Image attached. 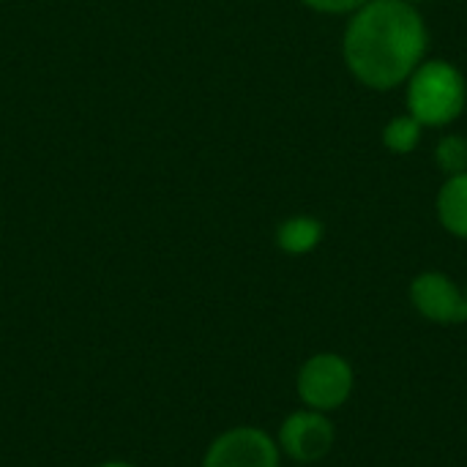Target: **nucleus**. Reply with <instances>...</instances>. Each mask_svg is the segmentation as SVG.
Here are the masks:
<instances>
[{"instance_id":"obj_1","label":"nucleus","mask_w":467,"mask_h":467,"mask_svg":"<svg viewBox=\"0 0 467 467\" xmlns=\"http://www.w3.org/2000/svg\"><path fill=\"white\" fill-rule=\"evenodd\" d=\"M430 47L421 11L408 0H369L353 11L342 55L353 77L372 90H394L416 71Z\"/></svg>"},{"instance_id":"obj_2","label":"nucleus","mask_w":467,"mask_h":467,"mask_svg":"<svg viewBox=\"0 0 467 467\" xmlns=\"http://www.w3.org/2000/svg\"><path fill=\"white\" fill-rule=\"evenodd\" d=\"M467 101L465 74L449 60H421L408 77V112L421 126L454 123Z\"/></svg>"},{"instance_id":"obj_3","label":"nucleus","mask_w":467,"mask_h":467,"mask_svg":"<svg viewBox=\"0 0 467 467\" xmlns=\"http://www.w3.org/2000/svg\"><path fill=\"white\" fill-rule=\"evenodd\" d=\"M353 389V369L345 358L334 353H320L309 358L298 372V394L309 410H337L345 405Z\"/></svg>"},{"instance_id":"obj_4","label":"nucleus","mask_w":467,"mask_h":467,"mask_svg":"<svg viewBox=\"0 0 467 467\" xmlns=\"http://www.w3.org/2000/svg\"><path fill=\"white\" fill-rule=\"evenodd\" d=\"M202 467H279V446L254 427H235L219 435Z\"/></svg>"},{"instance_id":"obj_5","label":"nucleus","mask_w":467,"mask_h":467,"mask_svg":"<svg viewBox=\"0 0 467 467\" xmlns=\"http://www.w3.org/2000/svg\"><path fill=\"white\" fill-rule=\"evenodd\" d=\"M410 301L432 323L467 320V296L441 271L419 274L410 285Z\"/></svg>"},{"instance_id":"obj_6","label":"nucleus","mask_w":467,"mask_h":467,"mask_svg":"<svg viewBox=\"0 0 467 467\" xmlns=\"http://www.w3.org/2000/svg\"><path fill=\"white\" fill-rule=\"evenodd\" d=\"M279 446L298 462H315L334 446V427L320 410L293 413L279 430Z\"/></svg>"},{"instance_id":"obj_7","label":"nucleus","mask_w":467,"mask_h":467,"mask_svg":"<svg viewBox=\"0 0 467 467\" xmlns=\"http://www.w3.org/2000/svg\"><path fill=\"white\" fill-rule=\"evenodd\" d=\"M438 219L451 235L467 238V172L443 181L438 192Z\"/></svg>"},{"instance_id":"obj_8","label":"nucleus","mask_w":467,"mask_h":467,"mask_svg":"<svg viewBox=\"0 0 467 467\" xmlns=\"http://www.w3.org/2000/svg\"><path fill=\"white\" fill-rule=\"evenodd\" d=\"M323 241V224L315 216H293L279 224L276 244L287 254H306Z\"/></svg>"},{"instance_id":"obj_9","label":"nucleus","mask_w":467,"mask_h":467,"mask_svg":"<svg viewBox=\"0 0 467 467\" xmlns=\"http://www.w3.org/2000/svg\"><path fill=\"white\" fill-rule=\"evenodd\" d=\"M421 134H424V126L408 112V115H397L386 123L383 129V145L391 150V153H400V156H408L419 148L421 142Z\"/></svg>"},{"instance_id":"obj_10","label":"nucleus","mask_w":467,"mask_h":467,"mask_svg":"<svg viewBox=\"0 0 467 467\" xmlns=\"http://www.w3.org/2000/svg\"><path fill=\"white\" fill-rule=\"evenodd\" d=\"M435 161H438V167L446 172V178L467 172L465 137H462V134H446V137H441V142H438V148H435Z\"/></svg>"},{"instance_id":"obj_11","label":"nucleus","mask_w":467,"mask_h":467,"mask_svg":"<svg viewBox=\"0 0 467 467\" xmlns=\"http://www.w3.org/2000/svg\"><path fill=\"white\" fill-rule=\"evenodd\" d=\"M301 3L320 11V14H353L369 0H301Z\"/></svg>"},{"instance_id":"obj_12","label":"nucleus","mask_w":467,"mask_h":467,"mask_svg":"<svg viewBox=\"0 0 467 467\" xmlns=\"http://www.w3.org/2000/svg\"><path fill=\"white\" fill-rule=\"evenodd\" d=\"M99 467H134V465H129V462H104V465H99Z\"/></svg>"},{"instance_id":"obj_13","label":"nucleus","mask_w":467,"mask_h":467,"mask_svg":"<svg viewBox=\"0 0 467 467\" xmlns=\"http://www.w3.org/2000/svg\"><path fill=\"white\" fill-rule=\"evenodd\" d=\"M408 3H419V0H408Z\"/></svg>"},{"instance_id":"obj_14","label":"nucleus","mask_w":467,"mask_h":467,"mask_svg":"<svg viewBox=\"0 0 467 467\" xmlns=\"http://www.w3.org/2000/svg\"><path fill=\"white\" fill-rule=\"evenodd\" d=\"M465 296H467V293H465Z\"/></svg>"}]
</instances>
